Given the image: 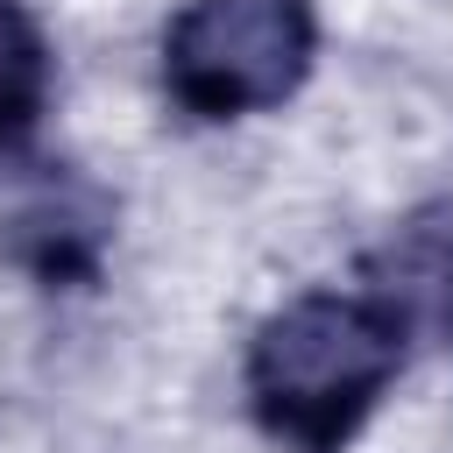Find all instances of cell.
I'll list each match as a JSON object with an SVG mask.
<instances>
[{
    "mask_svg": "<svg viewBox=\"0 0 453 453\" xmlns=\"http://www.w3.org/2000/svg\"><path fill=\"white\" fill-rule=\"evenodd\" d=\"M7 255L42 283H92L106 255V205L78 177H50L7 212Z\"/></svg>",
    "mask_w": 453,
    "mask_h": 453,
    "instance_id": "obj_4",
    "label": "cell"
},
{
    "mask_svg": "<svg viewBox=\"0 0 453 453\" xmlns=\"http://www.w3.org/2000/svg\"><path fill=\"white\" fill-rule=\"evenodd\" d=\"M361 297H375L411 347L453 354V198L403 212L361 255Z\"/></svg>",
    "mask_w": 453,
    "mask_h": 453,
    "instance_id": "obj_3",
    "label": "cell"
},
{
    "mask_svg": "<svg viewBox=\"0 0 453 453\" xmlns=\"http://www.w3.org/2000/svg\"><path fill=\"white\" fill-rule=\"evenodd\" d=\"M319 64L311 0H184L163 28V92L191 120H248L304 92Z\"/></svg>",
    "mask_w": 453,
    "mask_h": 453,
    "instance_id": "obj_2",
    "label": "cell"
},
{
    "mask_svg": "<svg viewBox=\"0 0 453 453\" xmlns=\"http://www.w3.org/2000/svg\"><path fill=\"white\" fill-rule=\"evenodd\" d=\"M411 340L361 290H304L276 304L241 361L248 418L283 453H347L403 375Z\"/></svg>",
    "mask_w": 453,
    "mask_h": 453,
    "instance_id": "obj_1",
    "label": "cell"
},
{
    "mask_svg": "<svg viewBox=\"0 0 453 453\" xmlns=\"http://www.w3.org/2000/svg\"><path fill=\"white\" fill-rule=\"evenodd\" d=\"M50 78H57V57H50L42 21L21 0H0V156H14L42 127Z\"/></svg>",
    "mask_w": 453,
    "mask_h": 453,
    "instance_id": "obj_5",
    "label": "cell"
}]
</instances>
